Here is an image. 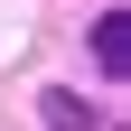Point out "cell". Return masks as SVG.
<instances>
[{
	"label": "cell",
	"mask_w": 131,
	"mask_h": 131,
	"mask_svg": "<svg viewBox=\"0 0 131 131\" xmlns=\"http://www.w3.org/2000/svg\"><path fill=\"white\" fill-rule=\"evenodd\" d=\"M94 66H103L112 84L131 75V19H122V9H103V19H94Z\"/></svg>",
	"instance_id": "1"
},
{
	"label": "cell",
	"mask_w": 131,
	"mask_h": 131,
	"mask_svg": "<svg viewBox=\"0 0 131 131\" xmlns=\"http://www.w3.org/2000/svg\"><path fill=\"white\" fill-rule=\"evenodd\" d=\"M38 112H47V131H103V122H94V112H84V103H75V94H47V103H38Z\"/></svg>",
	"instance_id": "2"
}]
</instances>
